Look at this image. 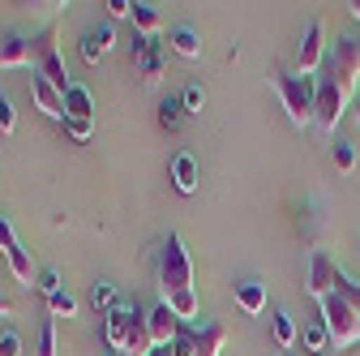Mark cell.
I'll list each match as a JSON object with an SVG mask.
<instances>
[{"label":"cell","mask_w":360,"mask_h":356,"mask_svg":"<svg viewBox=\"0 0 360 356\" xmlns=\"http://www.w3.org/2000/svg\"><path fill=\"white\" fill-rule=\"evenodd\" d=\"M159 288H163V305L180 318V326H198L202 300L193 292V262H189V249L176 232H167L163 253H159Z\"/></svg>","instance_id":"1"},{"label":"cell","mask_w":360,"mask_h":356,"mask_svg":"<svg viewBox=\"0 0 360 356\" xmlns=\"http://www.w3.org/2000/svg\"><path fill=\"white\" fill-rule=\"evenodd\" d=\"M322 305V322L330 331V343H339V352L360 343V284H352L347 275H339L335 292L318 300Z\"/></svg>","instance_id":"2"},{"label":"cell","mask_w":360,"mask_h":356,"mask_svg":"<svg viewBox=\"0 0 360 356\" xmlns=\"http://www.w3.org/2000/svg\"><path fill=\"white\" fill-rule=\"evenodd\" d=\"M270 86H275V95L283 99V112L296 129L313 125V103H318V77H304L296 69H275V77H270Z\"/></svg>","instance_id":"3"},{"label":"cell","mask_w":360,"mask_h":356,"mask_svg":"<svg viewBox=\"0 0 360 356\" xmlns=\"http://www.w3.org/2000/svg\"><path fill=\"white\" fill-rule=\"evenodd\" d=\"M352 103H356V99L343 91V86L322 73V77H318V103H313V125H318L322 133H335L339 120L352 112Z\"/></svg>","instance_id":"4"},{"label":"cell","mask_w":360,"mask_h":356,"mask_svg":"<svg viewBox=\"0 0 360 356\" xmlns=\"http://www.w3.org/2000/svg\"><path fill=\"white\" fill-rule=\"evenodd\" d=\"M326 77H335L352 99H360V39H335L326 56Z\"/></svg>","instance_id":"5"},{"label":"cell","mask_w":360,"mask_h":356,"mask_svg":"<svg viewBox=\"0 0 360 356\" xmlns=\"http://www.w3.org/2000/svg\"><path fill=\"white\" fill-rule=\"evenodd\" d=\"M142 318L146 314H138V305H129V300L108 309L103 314V343H108V352H124L129 356V339H133V331H138Z\"/></svg>","instance_id":"6"},{"label":"cell","mask_w":360,"mask_h":356,"mask_svg":"<svg viewBox=\"0 0 360 356\" xmlns=\"http://www.w3.org/2000/svg\"><path fill=\"white\" fill-rule=\"evenodd\" d=\"M326 56H330L326 22H322V18H313V22H309V30H304V34H300V43H296V73L313 77V73L326 65Z\"/></svg>","instance_id":"7"},{"label":"cell","mask_w":360,"mask_h":356,"mask_svg":"<svg viewBox=\"0 0 360 356\" xmlns=\"http://www.w3.org/2000/svg\"><path fill=\"white\" fill-rule=\"evenodd\" d=\"M133 69H138L142 86H155L163 82V69H167V48L159 39H133Z\"/></svg>","instance_id":"8"},{"label":"cell","mask_w":360,"mask_h":356,"mask_svg":"<svg viewBox=\"0 0 360 356\" xmlns=\"http://www.w3.org/2000/svg\"><path fill=\"white\" fill-rule=\"evenodd\" d=\"M339 266L318 249V253H309V279H304V288H309V296L313 300H322V296H330L335 292V284H339Z\"/></svg>","instance_id":"9"},{"label":"cell","mask_w":360,"mask_h":356,"mask_svg":"<svg viewBox=\"0 0 360 356\" xmlns=\"http://www.w3.org/2000/svg\"><path fill=\"white\" fill-rule=\"evenodd\" d=\"M146 331H150V343H155V348H172V343H176V335L185 331V326H180V318H176L172 309L159 300L150 314H146Z\"/></svg>","instance_id":"10"},{"label":"cell","mask_w":360,"mask_h":356,"mask_svg":"<svg viewBox=\"0 0 360 356\" xmlns=\"http://www.w3.org/2000/svg\"><path fill=\"white\" fill-rule=\"evenodd\" d=\"M30 99L43 116H52V120H65V91H56V86L48 77H39L30 73Z\"/></svg>","instance_id":"11"},{"label":"cell","mask_w":360,"mask_h":356,"mask_svg":"<svg viewBox=\"0 0 360 356\" xmlns=\"http://www.w3.org/2000/svg\"><path fill=\"white\" fill-rule=\"evenodd\" d=\"M112 48H116V30H112V22H103V26H95V30L82 34V61H86V65H99Z\"/></svg>","instance_id":"12"},{"label":"cell","mask_w":360,"mask_h":356,"mask_svg":"<svg viewBox=\"0 0 360 356\" xmlns=\"http://www.w3.org/2000/svg\"><path fill=\"white\" fill-rule=\"evenodd\" d=\"M172 185L180 193H198V159L189 151H176L172 155Z\"/></svg>","instance_id":"13"},{"label":"cell","mask_w":360,"mask_h":356,"mask_svg":"<svg viewBox=\"0 0 360 356\" xmlns=\"http://www.w3.org/2000/svg\"><path fill=\"white\" fill-rule=\"evenodd\" d=\"M65 120H95V99H90L82 82H73L65 95Z\"/></svg>","instance_id":"14"},{"label":"cell","mask_w":360,"mask_h":356,"mask_svg":"<svg viewBox=\"0 0 360 356\" xmlns=\"http://www.w3.org/2000/svg\"><path fill=\"white\" fill-rule=\"evenodd\" d=\"M22 65H30V39L13 30L0 43V69H22Z\"/></svg>","instance_id":"15"},{"label":"cell","mask_w":360,"mask_h":356,"mask_svg":"<svg viewBox=\"0 0 360 356\" xmlns=\"http://www.w3.org/2000/svg\"><path fill=\"white\" fill-rule=\"evenodd\" d=\"M167 48H172L176 56H185V61H198L206 43H202V34H198L193 26H176V30H172V39H167Z\"/></svg>","instance_id":"16"},{"label":"cell","mask_w":360,"mask_h":356,"mask_svg":"<svg viewBox=\"0 0 360 356\" xmlns=\"http://www.w3.org/2000/svg\"><path fill=\"white\" fill-rule=\"evenodd\" d=\"M236 305L245 309V314H262L266 309V284H257V279L236 284Z\"/></svg>","instance_id":"17"},{"label":"cell","mask_w":360,"mask_h":356,"mask_svg":"<svg viewBox=\"0 0 360 356\" xmlns=\"http://www.w3.org/2000/svg\"><path fill=\"white\" fill-rule=\"evenodd\" d=\"M270 335H275V343H279L283 352H292V348H296V339H300V331H296L292 314H283V309H279L275 318H270Z\"/></svg>","instance_id":"18"},{"label":"cell","mask_w":360,"mask_h":356,"mask_svg":"<svg viewBox=\"0 0 360 356\" xmlns=\"http://www.w3.org/2000/svg\"><path fill=\"white\" fill-rule=\"evenodd\" d=\"M133 26H138V39H159V9L155 5H133Z\"/></svg>","instance_id":"19"},{"label":"cell","mask_w":360,"mask_h":356,"mask_svg":"<svg viewBox=\"0 0 360 356\" xmlns=\"http://www.w3.org/2000/svg\"><path fill=\"white\" fill-rule=\"evenodd\" d=\"M185 116H189V112H185V103H180V95H167V99L159 103V125H163L167 133H176Z\"/></svg>","instance_id":"20"},{"label":"cell","mask_w":360,"mask_h":356,"mask_svg":"<svg viewBox=\"0 0 360 356\" xmlns=\"http://www.w3.org/2000/svg\"><path fill=\"white\" fill-rule=\"evenodd\" d=\"M300 339H304V352H313V356H322V352L330 348V331H326V322H322V318H318V322H309Z\"/></svg>","instance_id":"21"},{"label":"cell","mask_w":360,"mask_h":356,"mask_svg":"<svg viewBox=\"0 0 360 356\" xmlns=\"http://www.w3.org/2000/svg\"><path fill=\"white\" fill-rule=\"evenodd\" d=\"M202 352V326H185L172 343V356H198Z\"/></svg>","instance_id":"22"},{"label":"cell","mask_w":360,"mask_h":356,"mask_svg":"<svg viewBox=\"0 0 360 356\" xmlns=\"http://www.w3.org/2000/svg\"><path fill=\"white\" fill-rule=\"evenodd\" d=\"M90 305H95V309H103V314H108V309H116V305H120V292H116V284L99 279L95 288H90Z\"/></svg>","instance_id":"23"},{"label":"cell","mask_w":360,"mask_h":356,"mask_svg":"<svg viewBox=\"0 0 360 356\" xmlns=\"http://www.w3.org/2000/svg\"><path fill=\"white\" fill-rule=\"evenodd\" d=\"M223 343H228V331H223L219 322H210V326H202V352L198 356H219Z\"/></svg>","instance_id":"24"},{"label":"cell","mask_w":360,"mask_h":356,"mask_svg":"<svg viewBox=\"0 0 360 356\" xmlns=\"http://www.w3.org/2000/svg\"><path fill=\"white\" fill-rule=\"evenodd\" d=\"M34 356H56V322L43 318L39 322V343H34Z\"/></svg>","instance_id":"25"},{"label":"cell","mask_w":360,"mask_h":356,"mask_svg":"<svg viewBox=\"0 0 360 356\" xmlns=\"http://www.w3.org/2000/svg\"><path fill=\"white\" fill-rule=\"evenodd\" d=\"M180 103H185V112H189V116H202V108H206V86L189 82L185 91H180Z\"/></svg>","instance_id":"26"},{"label":"cell","mask_w":360,"mask_h":356,"mask_svg":"<svg viewBox=\"0 0 360 356\" xmlns=\"http://www.w3.org/2000/svg\"><path fill=\"white\" fill-rule=\"evenodd\" d=\"M330 159H335L339 172H352V167H356V146L343 142V138H335V142H330Z\"/></svg>","instance_id":"27"},{"label":"cell","mask_w":360,"mask_h":356,"mask_svg":"<svg viewBox=\"0 0 360 356\" xmlns=\"http://www.w3.org/2000/svg\"><path fill=\"white\" fill-rule=\"evenodd\" d=\"M48 309H52V318H73V314H77V300L60 288V292H52V296H48Z\"/></svg>","instance_id":"28"},{"label":"cell","mask_w":360,"mask_h":356,"mask_svg":"<svg viewBox=\"0 0 360 356\" xmlns=\"http://www.w3.org/2000/svg\"><path fill=\"white\" fill-rule=\"evenodd\" d=\"M65 133L73 142H90V133H95V125L90 120H65Z\"/></svg>","instance_id":"29"},{"label":"cell","mask_w":360,"mask_h":356,"mask_svg":"<svg viewBox=\"0 0 360 356\" xmlns=\"http://www.w3.org/2000/svg\"><path fill=\"white\" fill-rule=\"evenodd\" d=\"M18 129V112H13V103L0 95V133H13Z\"/></svg>","instance_id":"30"},{"label":"cell","mask_w":360,"mask_h":356,"mask_svg":"<svg viewBox=\"0 0 360 356\" xmlns=\"http://www.w3.org/2000/svg\"><path fill=\"white\" fill-rule=\"evenodd\" d=\"M43 296H52V292H60V275L56 271H39V284H34Z\"/></svg>","instance_id":"31"},{"label":"cell","mask_w":360,"mask_h":356,"mask_svg":"<svg viewBox=\"0 0 360 356\" xmlns=\"http://www.w3.org/2000/svg\"><path fill=\"white\" fill-rule=\"evenodd\" d=\"M0 356H22V339H18V331H5V335H0Z\"/></svg>","instance_id":"32"},{"label":"cell","mask_w":360,"mask_h":356,"mask_svg":"<svg viewBox=\"0 0 360 356\" xmlns=\"http://www.w3.org/2000/svg\"><path fill=\"white\" fill-rule=\"evenodd\" d=\"M108 13L112 18H133V5L129 0H108Z\"/></svg>","instance_id":"33"},{"label":"cell","mask_w":360,"mask_h":356,"mask_svg":"<svg viewBox=\"0 0 360 356\" xmlns=\"http://www.w3.org/2000/svg\"><path fill=\"white\" fill-rule=\"evenodd\" d=\"M0 318H13V300L9 296H0Z\"/></svg>","instance_id":"34"},{"label":"cell","mask_w":360,"mask_h":356,"mask_svg":"<svg viewBox=\"0 0 360 356\" xmlns=\"http://www.w3.org/2000/svg\"><path fill=\"white\" fill-rule=\"evenodd\" d=\"M347 9H352V18L360 22V0H347Z\"/></svg>","instance_id":"35"},{"label":"cell","mask_w":360,"mask_h":356,"mask_svg":"<svg viewBox=\"0 0 360 356\" xmlns=\"http://www.w3.org/2000/svg\"><path fill=\"white\" fill-rule=\"evenodd\" d=\"M146 356H172V348H150Z\"/></svg>","instance_id":"36"},{"label":"cell","mask_w":360,"mask_h":356,"mask_svg":"<svg viewBox=\"0 0 360 356\" xmlns=\"http://www.w3.org/2000/svg\"><path fill=\"white\" fill-rule=\"evenodd\" d=\"M352 120H356V125H360V99H356V103H352Z\"/></svg>","instance_id":"37"},{"label":"cell","mask_w":360,"mask_h":356,"mask_svg":"<svg viewBox=\"0 0 360 356\" xmlns=\"http://www.w3.org/2000/svg\"><path fill=\"white\" fill-rule=\"evenodd\" d=\"M283 356H300V352H283Z\"/></svg>","instance_id":"38"},{"label":"cell","mask_w":360,"mask_h":356,"mask_svg":"<svg viewBox=\"0 0 360 356\" xmlns=\"http://www.w3.org/2000/svg\"><path fill=\"white\" fill-rule=\"evenodd\" d=\"M108 356H124V352H108Z\"/></svg>","instance_id":"39"}]
</instances>
